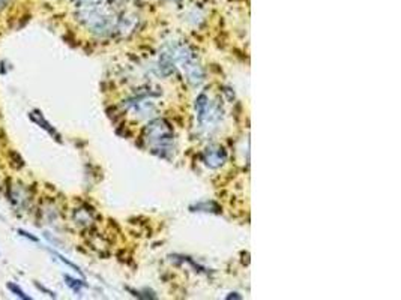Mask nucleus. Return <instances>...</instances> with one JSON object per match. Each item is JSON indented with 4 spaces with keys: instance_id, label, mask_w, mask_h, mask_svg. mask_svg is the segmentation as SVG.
Masks as SVG:
<instances>
[{
    "instance_id": "nucleus-1",
    "label": "nucleus",
    "mask_w": 401,
    "mask_h": 300,
    "mask_svg": "<svg viewBox=\"0 0 401 300\" xmlns=\"http://www.w3.org/2000/svg\"><path fill=\"white\" fill-rule=\"evenodd\" d=\"M146 134H148V140L152 144L156 143L158 149L159 147L164 149L165 146H168L171 143V138H173V134H171V129L165 120H155V122H152L148 126Z\"/></svg>"
},
{
    "instance_id": "nucleus-2",
    "label": "nucleus",
    "mask_w": 401,
    "mask_h": 300,
    "mask_svg": "<svg viewBox=\"0 0 401 300\" xmlns=\"http://www.w3.org/2000/svg\"><path fill=\"white\" fill-rule=\"evenodd\" d=\"M205 161L209 167L216 168L224 164L225 161V152L222 147H211L205 152Z\"/></svg>"
},
{
    "instance_id": "nucleus-3",
    "label": "nucleus",
    "mask_w": 401,
    "mask_h": 300,
    "mask_svg": "<svg viewBox=\"0 0 401 300\" xmlns=\"http://www.w3.org/2000/svg\"><path fill=\"white\" fill-rule=\"evenodd\" d=\"M31 119L33 120V122H35L36 125H39L41 128H44L45 131H48V132H50L53 137H56V140H57V141L61 140V138H59V135H57V132H56V131L51 128V125H50V123L47 122V120L44 119V116L41 114V111H38V110L32 111V113H31Z\"/></svg>"
},
{
    "instance_id": "nucleus-4",
    "label": "nucleus",
    "mask_w": 401,
    "mask_h": 300,
    "mask_svg": "<svg viewBox=\"0 0 401 300\" xmlns=\"http://www.w3.org/2000/svg\"><path fill=\"white\" fill-rule=\"evenodd\" d=\"M6 287H8V290H9V291H12V294H15L17 297L24 299V300H31V297H29V296H27V294H26V293H24V291H23V290H21V288H20L17 284H11V282H8V285H6Z\"/></svg>"
},
{
    "instance_id": "nucleus-5",
    "label": "nucleus",
    "mask_w": 401,
    "mask_h": 300,
    "mask_svg": "<svg viewBox=\"0 0 401 300\" xmlns=\"http://www.w3.org/2000/svg\"><path fill=\"white\" fill-rule=\"evenodd\" d=\"M65 279L68 281V285H69L71 288H74L75 291H78V285H81V287L84 285L83 282H80V281H75V279H71L69 276H65Z\"/></svg>"
},
{
    "instance_id": "nucleus-6",
    "label": "nucleus",
    "mask_w": 401,
    "mask_h": 300,
    "mask_svg": "<svg viewBox=\"0 0 401 300\" xmlns=\"http://www.w3.org/2000/svg\"><path fill=\"white\" fill-rule=\"evenodd\" d=\"M18 233H20L23 237H27L29 240H32V242H38V237L32 236L31 233H27V231H24V230H18Z\"/></svg>"
},
{
    "instance_id": "nucleus-7",
    "label": "nucleus",
    "mask_w": 401,
    "mask_h": 300,
    "mask_svg": "<svg viewBox=\"0 0 401 300\" xmlns=\"http://www.w3.org/2000/svg\"><path fill=\"white\" fill-rule=\"evenodd\" d=\"M99 2H102V0H81V3L86 5V6H89V5H98Z\"/></svg>"
},
{
    "instance_id": "nucleus-8",
    "label": "nucleus",
    "mask_w": 401,
    "mask_h": 300,
    "mask_svg": "<svg viewBox=\"0 0 401 300\" xmlns=\"http://www.w3.org/2000/svg\"><path fill=\"white\" fill-rule=\"evenodd\" d=\"M9 0H0V9H3L5 6H8Z\"/></svg>"
}]
</instances>
